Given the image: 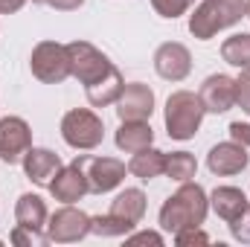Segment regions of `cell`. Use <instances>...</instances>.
I'll return each instance as SVG.
<instances>
[{"label":"cell","mask_w":250,"mask_h":247,"mask_svg":"<svg viewBox=\"0 0 250 247\" xmlns=\"http://www.w3.org/2000/svg\"><path fill=\"white\" fill-rule=\"evenodd\" d=\"M221 56H224V62L233 64V67H250V35H233V38H227L224 41V47H221Z\"/></svg>","instance_id":"cell-22"},{"label":"cell","mask_w":250,"mask_h":247,"mask_svg":"<svg viewBox=\"0 0 250 247\" xmlns=\"http://www.w3.org/2000/svg\"><path fill=\"white\" fill-rule=\"evenodd\" d=\"M236 102L250 114V67H242V76L236 79Z\"/></svg>","instance_id":"cell-27"},{"label":"cell","mask_w":250,"mask_h":247,"mask_svg":"<svg viewBox=\"0 0 250 247\" xmlns=\"http://www.w3.org/2000/svg\"><path fill=\"white\" fill-rule=\"evenodd\" d=\"M123 87H125L123 76H120V70L114 67L105 79H99L96 84H90V87H87V99H90V105L105 108V105H111V102H117V99H120Z\"/></svg>","instance_id":"cell-19"},{"label":"cell","mask_w":250,"mask_h":247,"mask_svg":"<svg viewBox=\"0 0 250 247\" xmlns=\"http://www.w3.org/2000/svg\"><path fill=\"white\" fill-rule=\"evenodd\" d=\"M111 212L120 215L128 224H137L143 218V212H146V195L140 189H125V192L117 195V201L111 204Z\"/></svg>","instance_id":"cell-20"},{"label":"cell","mask_w":250,"mask_h":247,"mask_svg":"<svg viewBox=\"0 0 250 247\" xmlns=\"http://www.w3.org/2000/svg\"><path fill=\"white\" fill-rule=\"evenodd\" d=\"M44 3H50V6H56V9H64V12H70V9H79L84 0H44Z\"/></svg>","instance_id":"cell-32"},{"label":"cell","mask_w":250,"mask_h":247,"mask_svg":"<svg viewBox=\"0 0 250 247\" xmlns=\"http://www.w3.org/2000/svg\"><path fill=\"white\" fill-rule=\"evenodd\" d=\"M230 137L242 145H250V125L248 123H233L230 125Z\"/></svg>","instance_id":"cell-30"},{"label":"cell","mask_w":250,"mask_h":247,"mask_svg":"<svg viewBox=\"0 0 250 247\" xmlns=\"http://www.w3.org/2000/svg\"><path fill=\"white\" fill-rule=\"evenodd\" d=\"M32 73L47 82V84H56L64 82L70 76V56H67V47L56 44V41H44L32 50V59H29Z\"/></svg>","instance_id":"cell-6"},{"label":"cell","mask_w":250,"mask_h":247,"mask_svg":"<svg viewBox=\"0 0 250 247\" xmlns=\"http://www.w3.org/2000/svg\"><path fill=\"white\" fill-rule=\"evenodd\" d=\"M175 242H178V245H207V242H209V236H207V233H201L198 227H189V230L175 233Z\"/></svg>","instance_id":"cell-29"},{"label":"cell","mask_w":250,"mask_h":247,"mask_svg":"<svg viewBox=\"0 0 250 247\" xmlns=\"http://www.w3.org/2000/svg\"><path fill=\"white\" fill-rule=\"evenodd\" d=\"M12 242L15 245H47L50 242V236H41L38 230H32V227H15L12 230Z\"/></svg>","instance_id":"cell-26"},{"label":"cell","mask_w":250,"mask_h":247,"mask_svg":"<svg viewBox=\"0 0 250 247\" xmlns=\"http://www.w3.org/2000/svg\"><path fill=\"white\" fill-rule=\"evenodd\" d=\"M195 169H198V163H195V157L189 154V151H172V154H166V175L169 178H175V181H189V178H195Z\"/></svg>","instance_id":"cell-23"},{"label":"cell","mask_w":250,"mask_h":247,"mask_svg":"<svg viewBox=\"0 0 250 247\" xmlns=\"http://www.w3.org/2000/svg\"><path fill=\"white\" fill-rule=\"evenodd\" d=\"M128 172L137 175L140 181L160 178V175L166 172V154H163V151H154V148L148 145V148H143V151L134 154V160L128 163Z\"/></svg>","instance_id":"cell-18"},{"label":"cell","mask_w":250,"mask_h":247,"mask_svg":"<svg viewBox=\"0 0 250 247\" xmlns=\"http://www.w3.org/2000/svg\"><path fill=\"white\" fill-rule=\"evenodd\" d=\"M151 140H154V131L146 120H125L123 128L117 131V145L128 154H137V151L148 148Z\"/></svg>","instance_id":"cell-16"},{"label":"cell","mask_w":250,"mask_h":247,"mask_svg":"<svg viewBox=\"0 0 250 247\" xmlns=\"http://www.w3.org/2000/svg\"><path fill=\"white\" fill-rule=\"evenodd\" d=\"M26 0H0V12H18Z\"/></svg>","instance_id":"cell-33"},{"label":"cell","mask_w":250,"mask_h":247,"mask_svg":"<svg viewBox=\"0 0 250 247\" xmlns=\"http://www.w3.org/2000/svg\"><path fill=\"white\" fill-rule=\"evenodd\" d=\"M15 218L21 227H32V230H41L44 221H47V206L38 195H21L18 206H15Z\"/></svg>","instance_id":"cell-21"},{"label":"cell","mask_w":250,"mask_h":247,"mask_svg":"<svg viewBox=\"0 0 250 247\" xmlns=\"http://www.w3.org/2000/svg\"><path fill=\"white\" fill-rule=\"evenodd\" d=\"M23 169H26L29 181H35L38 186H50L62 169V160H59V154H53L47 148H29L23 154Z\"/></svg>","instance_id":"cell-14"},{"label":"cell","mask_w":250,"mask_h":247,"mask_svg":"<svg viewBox=\"0 0 250 247\" xmlns=\"http://www.w3.org/2000/svg\"><path fill=\"white\" fill-rule=\"evenodd\" d=\"M50 192L56 195V201L73 204V201H79V198H82L84 192H90V189H87L84 172L73 163V166H67V169H59V175H56L53 184H50Z\"/></svg>","instance_id":"cell-15"},{"label":"cell","mask_w":250,"mask_h":247,"mask_svg":"<svg viewBox=\"0 0 250 247\" xmlns=\"http://www.w3.org/2000/svg\"><path fill=\"white\" fill-rule=\"evenodd\" d=\"M47 230H50L47 233L50 242H79L82 236L90 233V218L76 206H64L50 218Z\"/></svg>","instance_id":"cell-9"},{"label":"cell","mask_w":250,"mask_h":247,"mask_svg":"<svg viewBox=\"0 0 250 247\" xmlns=\"http://www.w3.org/2000/svg\"><path fill=\"white\" fill-rule=\"evenodd\" d=\"M151 111H154V93L146 84H140V82L125 84L120 99H117L120 120L123 123L125 120H146V117H151Z\"/></svg>","instance_id":"cell-12"},{"label":"cell","mask_w":250,"mask_h":247,"mask_svg":"<svg viewBox=\"0 0 250 247\" xmlns=\"http://www.w3.org/2000/svg\"><path fill=\"white\" fill-rule=\"evenodd\" d=\"M248 18H250V3H248Z\"/></svg>","instance_id":"cell-34"},{"label":"cell","mask_w":250,"mask_h":247,"mask_svg":"<svg viewBox=\"0 0 250 247\" xmlns=\"http://www.w3.org/2000/svg\"><path fill=\"white\" fill-rule=\"evenodd\" d=\"M67 56H70V73H73L84 87L96 84L99 79H105V76L114 70V64L108 62L93 44H87V41H73V44H67Z\"/></svg>","instance_id":"cell-4"},{"label":"cell","mask_w":250,"mask_h":247,"mask_svg":"<svg viewBox=\"0 0 250 247\" xmlns=\"http://www.w3.org/2000/svg\"><path fill=\"white\" fill-rule=\"evenodd\" d=\"M201 102H204V108L207 111H212V114H224V111H230L233 105H236V82L230 79V76H209L207 82H204V87H201Z\"/></svg>","instance_id":"cell-13"},{"label":"cell","mask_w":250,"mask_h":247,"mask_svg":"<svg viewBox=\"0 0 250 247\" xmlns=\"http://www.w3.org/2000/svg\"><path fill=\"white\" fill-rule=\"evenodd\" d=\"M245 15H248V3L245 0H204L189 18V32L195 38L207 41L218 29H227V26L239 23Z\"/></svg>","instance_id":"cell-2"},{"label":"cell","mask_w":250,"mask_h":247,"mask_svg":"<svg viewBox=\"0 0 250 247\" xmlns=\"http://www.w3.org/2000/svg\"><path fill=\"white\" fill-rule=\"evenodd\" d=\"M62 137L73 148H96L105 137V128L93 111L79 108V111H70L62 120Z\"/></svg>","instance_id":"cell-5"},{"label":"cell","mask_w":250,"mask_h":247,"mask_svg":"<svg viewBox=\"0 0 250 247\" xmlns=\"http://www.w3.org/2000/svg\"><path fill=\"white\" fill-rule=\"evenodd\" d=\"M204 215H207V195L198 184H187L163 204L160 209V227L169 230V233H181L189 227H198L204 224Z\"/></svg>","instance_id":"cell-1"},{"label":"cell","mask_w":250,"mask_h":247,"mask_svg":"<svg viewBox=\"0 0 250 247\" xmlns=\"http://www.w3.org/2000/svg\"><path fill=\"white\" fill-rule=\"evenodd\" d=\"M148 242H151V245H160L163 239H160L157 233H140V236H131V239H128V245H148Z\"/></svg>","instance_id":"cell-31"},{"label":"cell","mask_w":250,"mask_h":247,"mask_svg":"<svg viewBox=\"0 0 250 247\" xmlns=\"http://www.w3.org/2000/svg\"><path fill=\"white\" fill-rule=\"evenodd\" d=\"M32 148V131L21 117H6L0 120V160L6 163H21L23 154Z\"/></svg>","instance_id":"cell-8"},{"label":"cell","mask_w":250,"mask_h":247,"mask_svg":"<svg viewBox=\"0 0 250 247\" xmlns=\"http://www.w3.org/2000/svg\"><path fill=\"white\" fill-rule=\"evenodd\" d=\"M230 230H233V236H236L239 242H250V204L245 206V212H242L239 218L230 221Z\"/></svg>","instance_id":"cell-28"},{"label":"cell","mask_w":250,"mask_h":247,"mask_svg":"<svg viewBox=\"0 0 250 247\" xmlns=\"http://www.w3.org/2000/svg\"><path fill=\"white\" fill-rule=\"evenodd\" d=\"M250 163V154L245 151L242 143H218L212 145L209 157H207V166L212 175H221V178H230V175H239L245 166Z\"/></svg>","instance_id":"cell-10"},{"label":"cell","mask_w":250,"mask_h":247,"mask_svg":"<svg viewBox=\"0 0 250 247\" xmlns=\"http://www.w3.org/2000/svg\"><path fill=\"white\" fill-rule=\"evenodd\" d=\"M192 3H195V0H151L154 12L163 15V18H178V15H184Z\"/></svg>","instance_id":"cell-25"},{"label":"cell","mask_w":250,"mask_h":247,"mask_svg":"<svg viewBox=\"0 0 250 247\" xmlns=\"http://www.w3.org/2000/svg\"><path fill=\"white\" fill-rule=\"evenodd\" d=\"M154 70L163 79H169V82H181V79H187L189 70H192V56H189V50L184 44L169 41V44H163L154 53Z\"/></svg>","instance_id":"cell-11"},{"label":"cell","mask_w":250,"mask_h":247,"mask_svg":"<svg viewBox=\"0 0 250 247\" xmlns=\"http://www.w3.org/2000/svg\"><path fill=\"white\" fill-rule=\"evenodd\" d=\"M73 163L84 172L90 192H111L114 186L123 184V178H125V163L114 160V157H90V154H82Z\"/></svg>","instance_id":"cell-7"},{"label":"cell","mask_w":250,"mask_h":247,"mask_svg":"<svg viewBox=\"0 0 250 247\" xmlns=\"http://www.w3.org/2000/svg\"><path fill=\"white\" fill-rule=\"evenodd\" d=\"M207 108L201 102V96L189 93V90H178L169 96L166 102V128L172 140H189L195 137V131L201 128Z\"/></svg>","instance_id":"cell-3"},{"label":"cell","mask_w":250,"mask_h":247,"mask_svg":"<svg viewBox=\"0 0 250 247\" xmlns=\"http://www.w3.org/2000/svg\"><path fill=\"white\" fill-rule=\"evenodd\" d=\"M131 227H134V224L123 221V218L114 215V212L99 215V218H90V233H96V236H125Z\"/></svg>","instance_id":"cell-24"},{"label":"cell","mask_w":250,"mask_h":247,"mask_svg":"<svg viewBox=\"0 0 250 247\" xmlns=\"http://www.w3.org/2000/svg\"><path fill=\"white\" fill-rule=\"evenodd\" d=\"M245 206H248V198H245V192L236 189V186H218V189L212 192V209H215L218 218H224L227 224H230L233 218H239V215L245 212Z\"/></svg>","instance_id":"cell-17"}]
</instances>
